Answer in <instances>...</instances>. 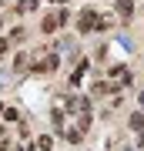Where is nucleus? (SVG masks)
I'll return each instance as SVG.
<instances>
[{
    "mask_svg": "<svg viewBox=\"0 0 144 151\" xmlns=\"http://www.w3.org/2000/svg\"><path fill=\"white\" fill-rule=\"evenodd\" d=\"M60 24H67V14H64V10H60V14H50V17H44L40 30H44V34H54V30L60 27Z\"/></svg>",
    "mask_w": 144,
    "mask_h": 151,
    "instance_id": "1",
    "label": "nucleus"
},
{
    "mask_svg": "<svg viewBox=\"0 0 144 151\" xmlns=\"http://www.w3.org/2000/svg\"><path fill=\"white\" fill-rule=\"evenodd\" d=\"M97 27V14L94 10H80V20H77V30L80 34H91Z\"/></svg>",
    "mask_w": 144,
    "mask_h": 151,
    "instance_id": "2",
    "label": "nucleus"
},
{
    "mask_svg": "<svg viewBox=\"0 0 144 151\" xmlns=\"http://www.w3.org/2000/svg\"><path fill=\"white\" fill-rule=\"evenodd\" d=\"M57 67H60V57H57V54H47L44 60H37V67H34V70H40V74H54Z\"/></svg>",
    "mask_w": 144,
    "mask_h": 151,
    "instance_id": "3",
    "label": "nucleus"
},
{
    "mask_svg": "<svg viewBox=\"0 0 144 151\" xmlns=\"http://www.w3.org/2000/svg\"><path fill=\"white\" fill-rule=\"evenodd\" d=\"M34 7H40V0H17L14 14H27V10H34Z\"/></svg>",
    "mask_w": 144,
    "mask_h": 151,
    "instance_id": "4",
    "label": "nucleus"
},
{
    "mask_svg": "<svg viewBox=\"0 0 144 151\" xmlns=\"http://www.w3.org/2000/svg\"><path fill=\"white\" fill-rule=\"evenodd\" d=\"M84 74H87V60H80V64H77V70L70 74V84H80V81H84Z\"/></svg>",
    "mask_w": 144,
    "mask_h": 151,
    "instance_id": "5",
    "label": "nucleus"
},
{
    "mask_svg": "<svg viewBox=\"0 0 144 151\" xmlns=\"http://www.w3.org/2000/svg\"><path fill=\"white\" fill-rule=\"evenodd\" d=\"M131 10H134L131 0H117V14H121V17H131Z\"/></svg>",
    "mask_w": 144,
    "mask_h": 151,
    "instance_id": "6",
    "label": "nucleus"
},
{
    "mask_svg": "<svg viewBox=\"0 0 144 151\" xmlns=\"http://www.w3.org/2000/svg\"><path fill=\"white\" fill-rule=\"evenodd\" d=\"M50 145H54L50 134H40V138H37V151H50Z\"/></svg>",
    "mask_w": 144,
    "mask_h": 151,
    "instance_id": "7",
    "label": "nucleus"
},
{
    "mask_svg": "<svg viewBox=\"0 0 144 151\" xmlns=\"http://www.w3.org/2000/svg\"><path fill=\"white\" fill-rule=\"evenodd\" d=\"M131 128L141 134V131H144V114H131Z\"/></svg>",
    "mask_w": 144,
    "mask_h": 151,
    "instance_id": "8",
    "label": "nucleus"
},
{
    "mask_svg": "<svg viewBox=\"0 0 144 151\" xmlns=\"http://www.w3.org/2000/svg\"><path fill=\"white\" fill-rule=\"evenodd\" d=\"M7 47H10V44H7V40H0V57L7 54Z\"/></svg>",
    "mask_w": 144,
    "mask_h": 151,
    "instance_id": "9",
    "label": "nucleus"
},
{
    "mask_svg": "<svg viewBox=\"0 0 144 151\" xmlns=\"http://www.w3.org/2000/svg\"><path fill=\"white\" fill-rule=\"evenodd\" d=\"M14 151H20V148H14Z\"/></svg>",
    "mask_w": 144,
    "mask_h": 151,
    "instance_id": "10",
    "label": "nucleus"
}]
</instances>
